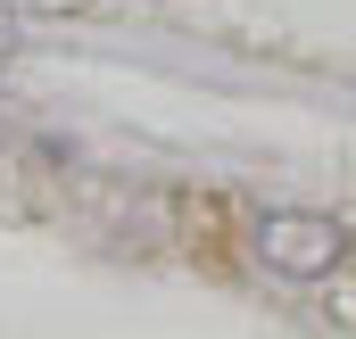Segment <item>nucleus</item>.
Masks as SVG:
<instances>
[{
    "label": "nucleus",
    "mask_w": 356,
    "mask_h": 339,
    "mask_svg": "<svg viewBox=\"0 0 356 339\" xmlns=\"http://www.w3.org/2000/svg\"><path fill=\"white\" fill-rule=\"evenodd\" d=\"M257 256L282 281H332L340 256H348V224H332L315 207H273L266 224H257Z\"/></svg>",
    "instance_id": "1"
}]
</instances>
